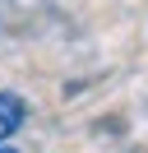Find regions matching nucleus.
Wrapping results in <instances>:
<instances>
[{"label":"nucleus","instance_id":"nucleus-1","mask_svg":"<svg viewBox=\"0 0 148 153\" xmlns=\"http://www.w3.org/2000/svg\"><path fill=\"white\" fill-rule=\"evenodd\" d=\"M23 116H28L23 97H18V93H0V144H5L18 125H23Z\"/></svg>","mask_w":148,"mask_h":153},{"label":"nucleus","instance_id":"nucleus-2","mask_svg":"<svg viewBox=\"0 0 148 153\" xmlns=\"http://www.w3.org/2000/svg\"><path fill=\"white\" fill-rule=\"evenodd\" d=\"M0 153H18V149H5V144H0Z\"/></svg>","mask_w":148,"mask_h":153}]
</instances>
